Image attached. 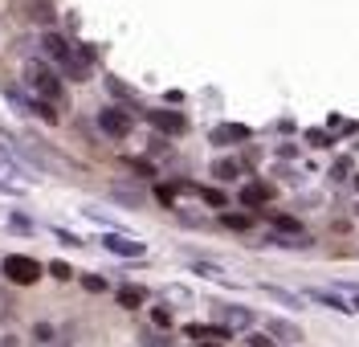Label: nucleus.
Wrapping results in <instances>:
<instances>
[{
    "mask_svg": "<svg viewBox=\"0 0 359 347\" xmlns=\"http://www.w3.org/2000/svg\"><path fill=\"white\" fill-rule=\"evenodd\" d=\"M25 86L37 94L41 102H49V107H62V102H66V86H62V74L49 66L45 57H29V62H25Z\"/></svg>",
    "mask_w": 359,
    "mask_h": 347,
    "instance_id": "obj_1",
    "label": "nucleus"
},
{
    "mask_svg": "<svg viewBox=\"0 0 359 347\" xmlns=\"http://www.w3.org/2000/svg\"><path fill=\"white\" fill-rule=\"evenodd\" d=\"M41 49L49 53V62H53V66H62V74H66V78H86V74H90V62L74 53V46H69L62 33H45Z\"/></svg>",
    "mask_w": 359,
    "mask_h": 347,
    "instance_id": "obj_2",
    "label": "nucleus"
},
{
    "mask_svg": "<svg viewBox=\"0 0 359 347\" xmlns=\"http://www.w3.org/2000/svg\"><path fill=\"white\" fill-rule=\"evenodd\" d=\"M4 278L13 286H37L41 282V261H33V257H25V254L4 257Z\"/></svg>",
    "mask_w": 359,
    "mask_h": 347,
    "instance_id": "obj_3",
    "label": "nucleus"
},
{
    "mask_svg": "<svg viewBox=\"0 0 359 347\" xmlns=\"http://www.w3.org/2000/svg\"><path fill=\"white\" fill-rule=\"evenodd\" d=\"M131 115L127 111H118V107H107V111H98V131L102 135H111V139H127L131 135Z\"/></svg>",
    "mask_w": 359,
    "mask_h": 347,
    "instance_id": "obj_4",
    "label": "nucleus"
},
{
    "mask_svg": "<svg viewBox=\"0 0 359 347\" xmlns=\"http://www.w3.org/2000/svg\"><path fill=\"white\" fill-rule=\"evenodd\" d=\"M102 245H107L114 257H143V254H147V245H143V241L123 237V233H107V237H102Z\"/></svg>",
    "mask_w": 359,
    "mask_h": 347,
    "instance_id": "obj_5",
    "label": "nucleus"
},
{
    "mask_svg": "<svg viewBox=\"0 0 359 347\" xmlns=\"http://www.w3.org/2000/svg\"><path fill=\"white\" fill-rule=\"evenodd\" d=\"M147 123H151L156 131H163V135H184V131H188V118H180L176 111H151Z\"/></svg>",
    "mask_w": 359,
    "mask_h": 347,
    "instance_id": "obj_6",
    "label": "nucleus"
},
{
    "mask_svg": "<svg viewBox=\"0 0 359 347\" xmlns=\"http://www.w3.org/2000/svg\"><path fill=\"white\" fill-rule=\"evenodd\" d=\"M212 143L217 147H233V143H245L249 139V127H241V123H221V127H212Z\"/></svg>",
    "mask_w": 359,
    "mask_h": 347,
    "instance_id": "obj_7",
    "label": "nucleus"
},
{
    "mask_svg": "<svg viewBox=\"0 0 359 347\" xmlns=\"http://www.w3.org/2000/svg\"><path fill=\"white\" fill-rule=\"evenodd\" d=\"M269 339L273 343H302V327L286 319H269Z\"/></svg>",
    "mask_w": 359,
    "mask_h": 347,
    "instance_id": "obj_8",
    "label": "nucleus"
},
{
    "mask_svg": "<svg viewBox=\"0 0 359 347\" xmlns=\"http://www.w3.org/2000/svg\"><path fill=\"white\" fill-rule=\"evenodd\" d=\"M273 200V188L262 184V180H253V184H241V205L245 208H257V205H269Z\"/></svg>",
    "mask_w": 359,
    "mask_h": 347,
    "instance_id": "obj_9",
    "label": "nucleus"
},
{
    "mask_svg": "<svg viewBox=\"0 0 359 347\" xmlns=\"http://www.w3.org/2000/svg\"><path fill=\"white\" fill-rule=\"evenodd\" d=\"M311 299H314V302H323V306H331L335 315H355V306L343 299V294H331V290H311Z\"/></svg>",
    "mask_w": 359,
    "mask_h": 347,
    "instance_id": "obj_10",
    "label": "nucleus"
},
{
    "mask_svg": "<svg viewBox=\"0 0 359 347\" xmlns=\"http://www.w3.org/2000/svg\"><path fill=\"white\" fill-rule=\"evenodd\" d=\"M269 245H278V250H306L311 241H306V233H282V237L273 233V237H269Z\"/></svg>",
    "mask_w": 359,
    "mask_h": 347,
    "instance_id": "obj_11",
    "label": "nucleus"
},
{
    "mask_svg": "<svg viewBox=\"0 0 359 347\" xmlns=\"http://www.w3.org/2000/svg\"><path fill=\"white\" fill-rule=\"evenodd\" d=\"M221 315H224L233 327H253V311H249V306H224Z\"/></svg>",
    "mask_w": 359,
    "mask_h": 347,
    "instance_id": "obj_12",
    "label": "nucleus"
},
{
    "mask_svg": "<svg viewBox=\"0 0 359 347\" xmlns=\"http://www.w3.org/2000/svg\"><path fill=\"white\" fill-rule=\"evenodd\" d=\"M212 176H217V180H237V176H241V163L237 160H217L212 163Z\"/></svg>",
    "mask_w": 359,
    "mask_h": 347,
    "instance_id": "obj_13",
    "label": "nucleus"
},
{
    "mask_svg": "<svg viewBox=\"0 0 359 347\" xmlns=\"http://www.w3.org/2000/svg\"><path fill=\"white\" fill-rule=\"evenodd\" d=\"M192 270H196V274H204V278H221V282H233V278H229V270H224V266H217V261H192Z\"/></svg>",
    "mask_w": 359,
    "mask_h": 347,
    "instance_id": "obj_14",
    "label": "nucleus"
},
{
    "mask_svg": "<svg viewBox=\"0 0 359 347\" xmlns=\"http://www.w3.org/2000/svg\"><path fill=\"white\" fill-rule=\"evenodd\" d=\"M221 221L229 225V229H237V233H241V229H245V233L253 229V217H249V212H224Z\"/></svg>",
    "mask_w": 359,
    "mask_h": 347,
    "instance_id": "obj_15",
    "label": "nucleus"
},
{
    "mask_svg": "<svg viewBox=\"0 0 359 347\" xmlns=\"http://www.w3.org/2000/svg\"><path fill=\"white\" fill-rule=\"evenodd\" d=\"M118 302H123V306H143L147 294H143L139 286H123V290H118Z\"/></svg>",
    "mask_w": 359,
    "mask_h": 347,
    "instance_id": "obj_16",
    "label": "nucleus"
},
{
    "mask_svg": "<svg viewBox=\"0 0 359 347\" xmlns=\"http://www.w3.org/2000/svg\"><path fill=\"white\" fill-rule=\"evenodd\" d=\"M269 225H273V233H302V221L298 217H269Z\"/></svg>",
    "mask_w": 359,
    "mask_h": 347,
    "instance_id": "obj_17",
    "label": "nucleus"
},
{
    "mask_svg": "<svg viewBox=\"0 0 359 347\" xmlns=\"http://www.w3.org/2000/svg\"><path fill=\"white\" fill-rule=\"evenodd\" d=\"M107 86H111V94H114V98H123V102H127V107H139V98H135V94L127 90V82H118V78H111V82H107Z\"/></svg>",
    "mask_w": 359,
    "mask_h": 347,
    "instance_id": "obj_18",
    "label": "nucleus"
},
{
    "mask_svg": "<svg viewBox=\"0 0 359 347\" xmlns=\"http://www.w3.org/2000/svg\"><path fill=\"white\" fill-rule=\"evenodd\" d=\"M8 229L13 233H33V221H29L25 212H13V217H8Z\"/></svg>",
    "mask_w": 359,
    "mask_h": 347,
    "instance_id": "obj_19",
    "label": "nucleus"
},
{
    "mask_svg": "<svg viewBox=\"0 0 359 347\" xmlns=\"http://www.w3.org/2000/svg\"><path fill=\"white\" fill-rule=\"evenodd\" d=\"M262 290H266L269 299H278L282 306H298V299H294L290 290H278V286H262Z\"/></svg>",
    "mask_w": 359,
    "mask_h": 347,
    "instance_id": "obj_20",
    "label": "nucleus"
},
{
    "mask_svg": "<svg viewBox=\"0 0 359 347\" xmlns=\"http://www.w3.org/2000/svg\"><path fill=\"white\" fill-rule=\"evenodd\" d=\"M82 286H86L90 294H102V290H107V282H102L98 274H82Z\"/></svg>",
    "mask_w": 359,
    "mask_h": 347,
    "instance_id": "obj_21",
    "label": "nucleus"
},
{
    "mask_svg": "<svg viewBox=\"0 0 359 347\" xmlns=\"http://www.w3.org/2000/svg\"><path fill=\"white\" fill-rule=\"evenodd\" d=\"M151 323H156V327H168V323H172V315H168L163 306H156V311H151Z\"/></svg>",
    "mask_w": 359,
    "mask_h": 347,
    "instance_id": "obj_22",
    "label": "nucleus"
},
{
    "mask_svg": "<svg viewBox=\"0 0 359 347\" xmlns=\"http://www.w3.org/2000/svg\"><path fill=\"white\" fill-rule=\"evenodd\" d=\"M204 200H208V205H224V192L221 188H204Z\"/></svg>",
    "mask_w": 359,
    "mask_h": 347,
    "instance_id": "obj_23",
    "label": "nucleus"
},
{
    "mask_svg": "<svg viewBox=\"0 0 359 347\" xmlns=\"http://www.w3.org/2000/svg\"><path fill=\"white\" fill-rule=\"evenodd\" d=\"M49 274H53V278H69V266H66V261H53V266H49Z\"/></svg>",
    "mask_w": 359,
    "mask_h": 347,
    "instance_id": "obj_24",
    "label": "nucleus"
},
{
    "mask_svg": "<svg viewBox=\"0 0 359 347\" xmlns=\"http://www.w3.org/2000/svg\"><path fill=\"white\" fill-rule=\"evenodd\" d=\"M347 172H351V163H347V160H343V163H335V168H331V176H335V180H343Z\"/></svg>",
    "mask_w": 359,
    "mask_h": 347,
    "instance_id": "obj_25",
    "label": "nucleus"
},
{
    "mask_svg": "<svg viewBox=\"0 0 359 347\" xmlns=\"http://www.w3.org/2000/svg\"><path fill=\"white\" fill-rule=\"evenodd\" d=\"M249 347H273V339H269V335H253V339H249Z\"/></svg>",
    "mask_w": 359,
    "mask_h": 347,
    "instance_id": "obj_26",
    "label": "nucleus"
},
{
    "mask_svg": "<svg viewBox=\"0 0 359 347\" xmlns=\"http://www.w3.org/2000/svg\"><path fill=\"white\" fill-rule=\"evenodd\" d=\"M0 347H21V339H13V335H4V339H0Z\"/></svg>",
    "mask_w": 359,
    "mask_h": 347,
    "instance_id": "obj_27",
    "label": "nucleus"
},
{
    "mask_svg": "<svg viewBox=\"0 0 359 347\" xmlns=\"http://www.w3.org/2000/svg\"><path fill=\"white\" fill-rule=\"evenodd\" d=\"M351 306L359 311V286H351Z\"/></svg>",
    "mask_w": 359,
    "mask_h": 347,
    "instance_id": "obj_28",
    "label": "nucleus"
},
{
    "mask_svg": "<svg viewBox=\"0 0 359 347\" xmlns=\"http://www.w3.org/2000/svg\"><path fill=\"white\" fill-rule=\"evenodd\" d=\"M201 347H217V343H201Z\"/></svg>",
    "mask_w": 359,
    "mask_h": 347,
    "instance_id": "obj_29",
    "label": "nucleus"
},
{
    "mask_svg": "<svg viewBox=\"0 0 359 347\" xmlns=\"http://www.w3.org/2000/svg\"><path fill=\"white\" fill-rule=\"evenodd\" d=\"M355 188H359V180H355Z\"/></svg>",
    "mask_w": 359,
    "mask_h": 347,
    "instance_id": "obj_30",
    "label": "nucleus"
}]
</instances>
